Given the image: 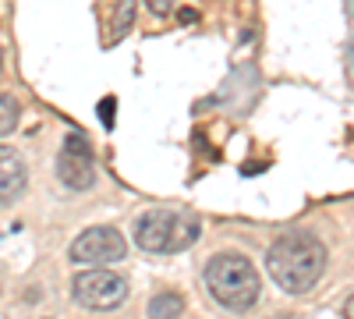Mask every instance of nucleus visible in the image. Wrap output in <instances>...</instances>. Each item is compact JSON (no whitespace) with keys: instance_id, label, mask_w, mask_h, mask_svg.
<instances>
[{"instance_id":"1","label":"nucleus","mask_w":354,"mask_h":319,"mask_svg":"<svg viewBox=\"0 0 354 319\" xmlns=\"http://www.w3.org/2000/svg\"><path fill=\"white\" fill-rule=\"evenodd\" d=\"M266 270H270L280 291L305 295L326 273V248H322V241L315 235H305V230L280 235L270 245V252H266Z\"/></svg>"},{"instance_id":"2","label":"nucleus","mask_w":354,"mask_h":319,"mask_svg":"<svg viewBox=\"0 0 354 319\" xmlns=\"http://www.w3.org/2000/svg\"><path fill=\"white\" fill-rule=\"evenodd\" d=\"M205 287L209 295L230 309V312H248L255 302H259V291H262V280L255 273V266L248 263L245 255L238 252H220L205 263Z\"/></svg>"},{"instance_id":"3","label":"nucleus","mask_w":354,"mask_h":319,"mask_svg":"<svg viewBox=\"0 0 354 319\" xmlns=\"http://www.w3.org/2000/svg\"><path fill=\"white\" fill-rule=\"evenodd\" d=\"M198 217L192 213H174V210H149L135 220V245L142 252H185L198 238Z\"/></svg>"},{"instance_id":"4","label":"nucleus","mask_w":354,"mask_h":319,"mask_svg":"<svg viewBox=\"0 0 354 319\" xmlns=\"http://www.w3.org/2000/svg\"><path fill=\"white\" fill-rule=\"evenodd\" d=\"M71 295L88 312H113V309H121L128 302V277L113 273V270H103V266L85 270V273L75 277Z\"/></svg>"},{"instance_id":"5","label":"nucleus","mask_w":354,"mask_h":319,"mask_svg":"<svg viewBox=\"0 0 354 319\" xmlns=\"http://www.w3.org/2000/svg\"><path fill=\"white\" fill-rule=\"evenodd\" d=\"M124 255H128V241L117 227H88L71 241V263H82V266L117 263Z\"/></svg>"},{"instance_id":"6","label":"nucleus","mask_w":354,"mask_h":319,"mask_svg":"<svg viewBox=\"0 0 354 319\" xmlns=\"http://www.w3.org/2000/svg\"><path fill=\"white\" fill-rule=\"evenodd\" d=\"M57 178H61V185L71 188V192H88V188L96 185L93 146H88V138H85L78 128L64 138L61 160H57Z\"/></svg>"},{"instance_id":"7","label":"nucleus","mask_w":354,"mask_h":319,"mask_svg":"<svg viewBox=\"0 0 354 319\" xmlns=\"http://www.w3.org/2000/svg\"><path fill=\"white\" fill-rule=\"evenodd\" d=\"M28 185V170H25V160L8 149V146H0V202H15Z\"/></svg>"},{"instance_id":"8","label":"nucleus","mask_w":354,"mask_h":319,"mask_svg":"<svg viewBox=\"0 0 354 319\" xmlns=\"http://www.w3.org/2000/svg\"><path fill=\"white\" fill-rule=\"evenodd\" d=\"M181 312H185V298L174 291H163L149 302V319H177Z\"/></svg>"},{"instance_id":"9","label":"nucleus","mask_w":354,"mask_h":319,"mask_svg":"<svg viewBox=\"0 0 354 319\" xmlns=\"http://www.w3.org/2000/svg\"><path fill=\"white\" fill-rule=\"evenodd\" d=\"M131 21H135V0H113V33H110V39L117 43L128 28H131Z\"/></svg>"},{"instance_id":"10","label":"nucleus","mask_w":354,"mask_h":319,"mask_svg":"<svg viewBox=\"0 0 354 319\" xmlns=\"http://www.w3.org/2000/svg\"><path fill=\"white\" fill-rule=\"evenodd\" d=\"M18 118H21V107H18V100H15L11 93H0V138L15 131Z\"/></svg>"},{"instance_id":"11","label":"nucleus","mask_w":354,"mask_h":319,"mask_svg":"<svg viewBox=\"0 0 354 319\" xmlns=\"http://www.w3.org/2000/svg\"><path fill=\"white\" fill-rule=\"evenodd\" d=\"M113 113H117V100L113 96H103L100 100V121H103L106 131H113Z\"/></svg>"},{"instance_id":"12","label":"nucleus","mask_w":354,"mask_h":319,"mask_svg":"<svg viewBox=\"0 0 354 319\" xmlns=\"http://www.w3.org/2000/svg\"><path fill=\"white\" fill-rule=\"evenodd\" d=\"M145 4H149V11H153L156 18H163V15L174 11V0H145Z\"/></svg>"},{"instance_id":"13","label":"nucleus","mask_w":354,"mask_h":319,"mask_svg":"<svg viewBox=\"0 0 354 319\" xmlns=\"http://www.w3.org/2000/svg\"><path fill=\"white\" fill-rule=\"evenodd\" d=\"M177 21H181V25H195L198 21V11L195 8H181V11H177Z\"/></svg>"},{"instance_id":"14","label":"nucleus","mask_w":354,"mask_h":319,"mask_svg":"<svg viewBox=\"0 0 354 319\" xmlns=\"http://www.w3.org/2000/svg\"><path fill=\"white\" fill-rule=\"evenodd\" d=\"M344 319H354V295H351L347 305H344Z\"/></svg>"},{"instance_id":"15","label":"nucleus","mask_w":354,"mask_h":319,"mask_svg":"<svg viewBox=\"0 0 354 319\" xmlns=\"http://www.w3.org/2000/svg\"><path fill=\"white\" fill-rule=\"evenodd\" d=\"M347 11H351V15H354V0H347Z\"/></svg>"},{"instance_id":"16","label":"nucleus","mask_w":354,"mask_h":319,"mask_svg":"<svg viewBox=\"0 0 354 319\" xmlns=\"http://www.w3.org/2000/svg\"><path fill=\"white\" fill-rule=\"evenodd\" d=\"M351 57H354V43H351Z\"/></svg>"}]
</instances>
